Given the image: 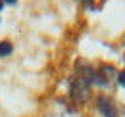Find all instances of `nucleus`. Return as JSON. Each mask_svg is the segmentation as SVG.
I'll use <instances>...</instances> for the list:
<instances>
[{
    "label": "nucleus",
    "instance_id": "nucleus-8",
    "mask_svg": "<svg viewBox=\"0 0 125 117\" xmlns=\"http://www.w3.org/2000/svg\"><path fill=\"white\" fill-rule=\"evenodd\" d=\"M2 10H4V2L0 0V12H2Z\"/></svg>",
    "mask_w": 125,
    "mask_h": 117
},
{
    "label": "nucleus",
    "instance_id": "nucleus-4",
    "mask_svg": "<svg viewBox=\"0 0 125 117\" xmlns=\"http://www.w3.org/2000/svg\"><path fill=\"white\" fill-rule=\"evenodd\" d=\"M12 54H14V42L8 39L0 40V58H10Z\"/></svg>",
    "mask_w": 125,
    "mask_h": 117
},
{
    "label": "nucleus",
    "instance_id": "nucleus-2",
    "mask_svg": "<svg viewBox=\"0 0 125 117\" xmlns=\"http://www.w3.org/2000/svg\"><path fill=\"white\" fill-rule=\"evenodd\" d=\"M94 107L100 113V117H119V106L108 94H98L94 98Z\"/></svg>",
    "mask_w": 125,
    "mask_h": 117
},
{
    "label": "nucleus",
    "instance_id": "nucleus-5",
    "mask_svg": "<svg viewBox=\"0 0 125 117\" xmlns=\"http://www.w3.org/2000/svg\"><path fill=\"white\" fill-rule=\"evenodd\" d=\"M115 83L119 85L121 88H125V67L117 71V77H115Z\"/></svg>",
    "mask_w": 125,
    "mask_h": 117
},
{
    "label": "nucleus",
    "instance_id": "nucleus-9",
    "mask_svg": "<svg viewBox=\"0 0 125 117\" xmlns=\"http://www.w3.org/2000/svg\"><path fill=\"white\" fill-rule=\"evenodd\" d=\"M123 63H125V54H123Z\"/></svg>",
    "mask_w": 125,
    "mask_h": 117
},
{
    "label": "nucleus",
    "instance_id": "nucleus-3",
    "mask_svg": "<svg viewBox=\"0 0 125 117\" xmlns=\"http://www.w3.org/2000/svg\"><path fill=\"white\" fill-rule=\"evenodd\" d=\"M98 69H100V73L104 75L110 83L115 81V77H117V67H115V65H112V63H102Z\"/></svg>",
    "mask_w": 125,
    "mask_h": 117
},
{
    "label": "nucleus",
    "instance_id": "nucleus-10",
    "mask_svg": "<svg viewBox=\"0 0 125 117\" xmlns=\"http://www.w3.org/2000/svg\"><path fill=\"white\" fill-rule=\"evenodd\" d=\"M0 21H2V19H0Z\"/></svg>",
    "mask_w": 125,
    "mask_h": 117
},
{
    "label": "nucleus",
    "instance_id": "nucleus-6",
    "mask_svg": "<svg viewBox=\"0 0 125 117\" xmlns=\"http://www.w3.org/2000/svg\"><path fill=\"white\" fill-rule=\"evenodd\" d=\"M104 0H83V4L87 6V8H91V10H96L94 8V4H98V8H100V4H102Z\"/></svg>",
    "mask_w": 125,
    "mask_h": 117
},
{
    "label": "nucleus",
    "instance_id": "nucleus-1",
    "mask_svg": "<svg viewBox=\"0 0 125 117\" xmlns=\"http://www.w3.org/2000/svg\"><path fill=\"white\" fill-rule=\"evenodd\" d=\"M91 90H93V87H91L85 79H81L77 75H73V77L69 79V98L75 104H87L89 98L93 96Z\"/></svg>",
    "mask_w": 125,
    "mask_h": 117
},
{
    "label": "nucleus",
    "instance_id": "nucleus-7",
    "mask_svg": "<svg viewBox=\"0 0 125 117\" xmlns=\"http://www.w3.org/2000/svg\"><path fill=\"white\" fill-rule=\"evenodd\" d=\"M2 2H4V6H16L19 0H2Z\"/></svg>",
    "mask_w": 125,
    "mask_h": 117
}]
</instances>
